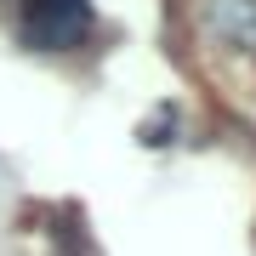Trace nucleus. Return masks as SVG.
<instances>
[{
  "instance_id": "obj_1",
  "label": "nucleus",
  "mask_w": 256,
  "mask_h": 256,
  "mask_svg": "<svg viewBox=\"0 0 256 256\" xmlns=\"http://www.w3.org/2000/svg\"><path fill=\"white\" fill-rule=\"evenodd\" d=\"M92 23L86 0H28V40H40L46 52H68Z\"/></svg>"
},
{
  "instance_id": "obj_2",
  "label": "nucleus",
  "mask_w": 256,
  "mask_h": 256,
  "mask_svg": "<svg viewBox=\"0 0 256 256\" xmlns=\"http://www.w3.org/2000/svg\"><path fill=\"white\" fill-rule=\"evenodd\" d=\"M205 28L239 57H256V0H205L200 6Z\"/></svg>"
}]
</instances>
